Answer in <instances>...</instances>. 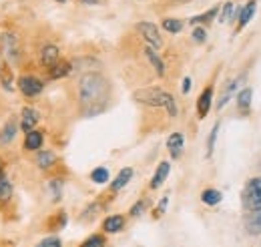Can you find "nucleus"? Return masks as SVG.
Listing matches in <instances>:
<instances>
[{"label": "nucleus", "mask_w": 261, "mask_h": 247, "mask_svg": "<svg viewBox=\"0 0 261 247\" xmlns=\"http://www.w3.org/2000/svg\"><path fill=\"white\" fill-rule=\"evenodd\" d=\"M109 101V83L100 72H87L79 81V103L85 115H98Z\"/></svg>", "instance_id": "obj_1"}, {"label": "nucleus", "mask_w": 261, "mask_h": 247, "mask_svg": "<svg viewBox=\"0 0 261 247\" xmlns=\"http://www.w3.org/2000/svg\"><path fill=\"white\" fill-rule=\"evenodd\" d=\"M133 96H135L137 103H143V105H147V107H155V109L163 107V109H167L169 117H177V115H179V109H177V103H175L173 94H169L167 91L159 89V87L137 89V91L133 93Z\"/></svg>", "instance_id": "obj_2"}, {"label": "nucleus", "mask_w": 261, "mask_h": 247, "mask_svg": "<svg viewBox=\"0 0 261 247\" xmlns=\"http://www.w3.org/2000/svg\"><path fill=\"white\" fill-rule=\"evenodd\" d=\"M243 207L247 211H259L261 209V177L247 181L243 189Z\"/></svg>", "instance_id": "obj_3"}, {"label": "nucleus", "mask_w": 261, "mask_h": 247, "mask_svg": "<svg viewBox=\"0 0 261 247\" xmlns=\"http://www.w3.org/2000/svg\"><path fill=\"white\" fill-rule=\"evenodd\" d=\"M137 32L147 40V44L149 46H153V48H163V36H161V32L157 29V24H153V22H137Z\"/></svg>", "instance_id": "obj_4"}, {"label": "nucleus", "mask_w": 261, "mask_h": 247, "mask_svg": "<svg viewBox=\"0 0 261 247\" xmlns=\"http://www.w3.org/2000/svg\"><path fill=\"white\" fill-rule=\"evenodd\" d=\"M44 89V83L38 79V77H33V75H22L18 79V91L24 94L27 98H36L38 94L42 93Z\"/></svg>", "instance_id": "obj_5"}, {"label": "nucleus", "mask_w": 261, "mask_h": 247, "mask_svg": "<svg viewBox=\"0 0 261 247\" xmlns=\"http://www.w3.org/2000/svg\"><path fill=\"white\" fill-rule=\"evenodd\" d=\"M2 48H4L6 59L18 61L20 51H22V48H20V38H18V34H14L12 31L2 32Z\"/></svg>", "instance_id": "obj_6"}, {"label": "nucleus", "mask_w": 261, "mask_h": 247, "mask_svg": "<svg viewBox=\"0 0 261 247\" xmlns=\"http://www.w3.org/2000/svg\"><path fill=\"white\" fill-rule=\"evenodd\" d=\"M211 103H213V87L209 85L207 89H203V93L199 94V98H197V117L199 119H205L209 115Z\"/></svg>", "instance_id": "obj_7"}, {"label": "nucleus", "mask_w": 261, "mask_h": 247, "mask_svg": "<svg viewBox=\"0 0 261 247\" xmlns=\"http://www.w3.org/2000/svg\"><path fill=\"white\" fill-rule=\"evenodd\" d=\"M38 119H40V115H38L36 109H33V107H24V109L20 111V129H22L24 133L33 131L34 127L38 125Z\"/></svg>", "instance_id": "obj_8"}, {"label": "nucleus", "mask_w": 261, "mask_h": 247, "mask_svg": "<svg viewBox=\"0 0 261 247\" xmlns=\"http://www.w3.org/2000/svg\"><path fill=\"white\" fill-rule=\"evenodd\" d=\"M61 59V51H59V46L57 44H44L42 46V51H40V62L44 64V66H53V64H57Z\"/></svg>", "instance_id": "obj_9"}, {"label": "nucleus", "mask_w": 261, "mask_h": 247, "mask_svg": "<svg viewBox=\"0 0 261 247\" xmlns=\"http://www.w3.org/2000/svg\"><path fill=\"white\" fill-rule=\"evenodd\" d=\"M16 133H18V125L10 117V119L4 123V127L0 129V145H2V147L10 145V143L14 141V137H16Z\"/></svg>", "instance_id": "obj_10"}, {"label": "nucleus", "mask_w": 261, "mask_h": 247, "mask_svg": "<svg viewBox=\"0 0 261 247\" xmlns=\"http://www.w3.org/2000/svg\"><path fill=\"white\" fill-rule=\"evenodd\" d=\"M183 145H185V137L181 135V133H173V135H169V139H167V149H169V153L173 159H179L181 153H183Z\"/></svg>", "instance_id": "obj_11"}, {"label": "nucleus", "mask_w": 261, "mask_h": 247, "mask_svg": "<svg viewBox=\"0 0 261 247\" xmlns=\"http://www.w3.org/2000/svg\"><path fill=\"white\" fill-rule=\"evenodd\" d=\"M169 171H171V163L169 161H161L157 171H155V175H153V179H151V189H159V187L163 185L165 181H167V177H169Z\"/></svg>", "instance_id": "obj_12"}, {"label": "nucleus", "mask_w": 261, "mask_h": 247, "mask_svg": "<svg viewBox=\"0 0 261 247\" xmlns=\"http://www.w3.org/2000/svg\"><path fill=\"white\" fill-rule=\"evenodd\" d=\"M34 163H36V167H38V169L46 171V169H50V167H55V165H57V155L53 153V151H36Z\"/></svg>", "instance_id": "obj_13"}, {"label": "nucleus", "mask_w": 261, "mask_h": 247, "mask_svg": "<svg viewBox=\"0 0 261 247\" xmlns=\"http://www.w3.org/2000/svg\"><path fill=\"white\" fill-rule=\"evenodd\" d=\"M102 229L107 233H119L125 229V217L123 215H109L102 221Z\"/></svg>", "instance_id": "obj_14"}, {"label": "nucleus", "mask_w": 261, "mask_h": 247, "mask_svg": "<svg viewBox=\"0 0 261 247\" xmlns=\"http://www.w3.org/2000/svg\"><path fill=\"white\" fill-rule=\"evenodd\" d=\"M42 143H44V137H42L40 131H34L33 129V131H29L27 137H24V149H27V151H40Z\"/></svg>", "instance_id": "obj_15"}, {"label": "nucleus", "mask_w": 261, "mask_h": 247, "mask_svg": "<svg viewBox=\"0 0 261 247\" xmlns=\"http://www.w3.org/2000/svg\"><path fill=\"white\" fill-rule=\"evenodd\" d=\"M145 57H147V61L151 62V66L157 70V75H159V77H163L165 75V62H163V59L157 55V51H155L153 46H149V44H147V46H145Z\"/></svg>", "instance_id": "obj_16"}, {"label": "nucleus", "mask_w": 261, "mask_h": 247, "mask_svg": "<svg viewBox=\"0 0 261 247\" xmlns=\"http://www.w3.org/2000/svg\"><path fill=\"white\" fill-rule=\"evenodd\" d=\"M239 83H241V79H229V81H227V85H225V89H223V94H221V98H219V103H217L219 111H221V109L227 105L229 101H231V96L237 93Z\"/></svg>", "instance_id": "obj_17"}, {"label": "nucleus", "mask_w": 261, "mask_h": 247, "mask_svg": "<svg viewBox=\"0 0 261 247\" xmlns=\"http://www.w3.org/2000/svg\"><path fill=\"white\" fill-rule=\"evenodd\" d=\"M130 179H133V169H130V167L121 169V171H119V175L115 177V181L111 183V191H113V193H119L123 187L129 183Z\"/></svg>", "instance_id": "obj_18"}, {"label": "nucleus", "mask_w": 261, "mask_h": 247, "mask_svg": "<svg viewBox=\"0 0 261 247\" xmlns=\"http://www.w3.org/2000/svg\"><path fill=\"white\" fill-rule=\"evenodd\" d=\"M255 8H257V2H255V0H249V2L241 8V12H239V27H241V29H243L251 18H253Z\"/></svg>", "instance_id": "obj_19"}, {"label": "nucleus", "mask_w": 261, "mask_h": 247, "mask_svg": "<svg viewBox=\"0 0 261 247\" xmlns=\"http://www.w3.org/2000/svg\"><path fill=\"white\" fill-rule=\"evenodd\" d=\"M221 199H223V195H221V191H217V189H205V191L201 193V201H203L205 205H209V207L219 205Z\"/></svg>", "instance_id": "obj_20"}, {"label": "nucleus", "mask_w": 261, "mask_h": 247, "mask_svg": "<svg viewBox=\"0 0 261 247\" xmlns=\"http://www.w3.org/2000/svg\"><path fill=\"white\" fill-rule=\"evenodd\" d=\"M251 101H253V91H251V89H243V91L237 93V107H239L243 113H249Z\"/></svg>", "instance_id": "obj_21"}, {"label": "nucleus", "mask_w": 261, "mask_h": 247, "mask_svg": "<svg viewBox=\"0 0 261 247\" xmlns=\"http://www.w3.org/2000/svg\"><path fill=\"white\" fill-rule=\"evenodd\" d=\"M70 70H72L70 62L59 61L57 64H53V66H50V79H63V77H66Z\"/></svg>", "instance_id": "obj_22"}, {"label": "nucleus", "mask_w": 261, "mask_h": 247, "mask_svg": "<svg viewBox=\"0 0 261 247\" xmlns=\"http://www.w3.org/2000/svg\"><path fill=\"white\" fill-rule=\"evenodd\" d=\"M109 169L107 167H97V169H93L91 171V181L93 183H97V185H105V183H109Z\"/></svg>", "instance_id": "obj_23"}, {"label": "nucleus", "mask_w": 261, "mask_h": 247, "mask_svg": "<svg viewBox=\"0 0 261 247\" xmlns=\"http://www.w3.org/2000/svg\"><path fill=\"white\" fill-rule=\"evenodd\" d=\"M247 231L251 235H261V209L253 211V215L247 219Z\"/></svg>", "instance_id": "obj_24"}, {"label": "nucleus", "mask_w": 261, "mask_h": 247, "mask_svg": "<svg viewBox=\"0 0 261 247\" xmlns=\"http://www.w3.org/2000/svg\"><path fill=\"white\" fill-rule=\"evenodd\" d=\"M183 20H179V18H165L163 20V29L167 32H171V34H179V32L183 31Z\"/></svg>", "instance_id": "obj_25"}, {"label": "nucleus", "mask_w": 261, "mask_h": 247, "mask_svg": "<svg viewBox=\"0 0 261 247\" xmlns=\"http://www.w3.org/2000/svg\"><path fill=\"white\" fill-rule=\"evenodd\" d=\"M219 14V8L217 6H213L211 10H207V12H203V14H197L191 18V24H203V22H209V20H213V16H217Z\"/></svg>", "instance_id": "obj_26"}, {"label": "nucleus", "mask_w": 261, "mask_h": 247, "mask_svg": "<svg viewBox=\"0 0 261 247\" xmlns=\"http://www.w3.org/2000/svg\"><path fill=\"white\" fill-rule=\"evenodd\" d=\"M10 197H12V183L6 177H2L0 179V203H6Z\"/></svg>", "instance_id": "obj_27"}, {"label": "nucleus", "mask_w": 261, "mask_h": 247, "mask_svg": "<svg viewBox=\"0 0 261 247\" xmlns=\"http://www.w3.org/2000/svg\"><path fill=\"white\" fill-rule=\"evenodd\" d=\"M81 247H105V237L98 235V233H95V235L87 237V239L81 243Z\"/></svg>", "instance_id": "obj_28"}, {"label": "nucleus", "mask_w": 261, "mask_h": 247, "mask_svg": "<svg viewBox=\"0 0 261 247\" xmlns=\"http://www.w3.org/2000/svg\"><path fill=\"white\" fill-rule=\"evenodd\" d=\"M217 133H219V123L213 125V131L209 135V141H207V157L213 155V147H215V141H217Z\"/></svg>", "instance_id": "obj_29"}, {"label": "nucleus", "mask_w": 261, "mask_h": 247, "mask_svg": "<svg viewBox=\"0 0 261 247\" xmlns=\"http://www.w3.org/2000/svg\"><path fill=\"white\" fill-rule=\"evenodd\" d=\"M233 12H235V6H233V2H227V4L223 6V10H221V16H219V20H221V22H229V20L235 16Z\"/></svg>", "instance_id": "obj_30"}, {"label": "nucleus", "mask_w": 261, "mask_h": 247, "mask_svg": "<svg viewBox=\"0 0 261 247\" xmlns=\"http://www.w3.org/2000/svg\"><path fill=\"white\" fill-rule=\"evenodd\" d=\"M36 247H63V241H61L59 237H46V239L38 241Z\"/></svg>", "instance_id": "obj_31"}, {"label": "nucleus", "mask_w": 261, "mask_h": 247, "mask_svg": "<svg viewBox=\"0 0 261 247\" xmlns=\"http://www.w3.org/2000/svg\"><path fill=\"white\" fill-rule=\"evenodd\" d=\"M145 207H147V201L145 199H141V201H137L133 207H130V215L133 217H139L143 211H145Z\"/></svg>", "instance_id": "obj_32"}, {"label": "nucleus", "mask_w": 261, "mask_h": 247, "mask_svg": "<svg viewBox=\"0 0 261 247\" xmlns=\"http://www.w3.org/2000/svg\"><path fill=\"white\" fill-rule=\"evenodd\" d=\"M193 38H195L197 42H205V38H207V31H205V27H195V31H193Z\"/></svg>", "instance_id": "obj_33"}, {"label": "nucleus", "mask_w": 261, "mask_h": 247, "mask_svg": "<svg viewBox=\"0 0 261 247\" xmlns=\"http://www.w3.org/2000/svg\"><path fill=\"white\" fill-rule=\"evenodd\" d=\"M61 189H63L61 181H50V191H53V197H55V201L61 197Z\"/></svg>", "instance_id": "obj_34"}, {"label": "nucleus", "mask_w": 261, "mask_h": 247, "mask_svg": "<svg viewBox=\"0 0 261 247\" xmlns=\"http://www.w3.org/2000/svg\"><path fill=\"white\" fill-rule=\"evenodd\" d=\"M167 205H169V197H163L161 199V203H159V207H157V211H155V217H161L167 211Z\"/></svg>", "instance_id": "obj_35"}, {"label": "nucleus", "mask_w": 261, "mask_h": 247, "mask_svg": "<svg viewBox=\"0 0 261 247\" xmlns=\"http://www.w3.org/2000/svg\"><path fill=\"white\" fill-rule=\"evenodd\" d=\"M189 91H191V79H189V77H185V79H183V85H181V93L187 94Z\"/></svg>", "instance_id": "obj_36"}, {"label": "nucleus", "mask_w": 261, "mask_h": 247, "mask_svg": "<svg viewBox=\"0 0 261 247\" xmlns=\"http://www.w3.org/2000/svg\"><path fill=\"white\" fill-rule=\"evenodd\" d=\"M79 2H83V4H98V0H79Z\"/></svg>", "instance_id": "obj_37"}, {"label": "nucleus", "mask_w": 261, "mask_h": 247, "mask_svg": "<svg viewBox=\"0 0 261 247\" xmlns=\"http://www.w3.org/2000/svg\"><path fill=\"white\" fill-rule=\"evenodd\" d=\"M4 177V167H2V161H0V179Z\"/></svg>", "instance_id": "obj_38"}, {"label": "nucleus", "mask_w": 261, "mask_h": 247, "mask_svg": "<svg viewBox=\"0 0 261 247\" xmlns=\"http://www.w3.org/2000/svg\"><path fill=\"white\" fill-rule=\"evenodd\" d=\"M173 2H189V0H173Z\"/></svg>", "instance_id": "obj_39"}, {"label": "nucleus", "mask_w": 261, "mask_h": 247, "mask_svg": "<svg viewBox=\"0 0 261 247\" xmlns=\"http://www.w3.org/2000/svg\"><path fill=\"white\" fill-rule=\"evenodd\" d=\"M57 2H66V0H57Z\"/></svg>", "instance_id": "obj_40"}]
</instances>
